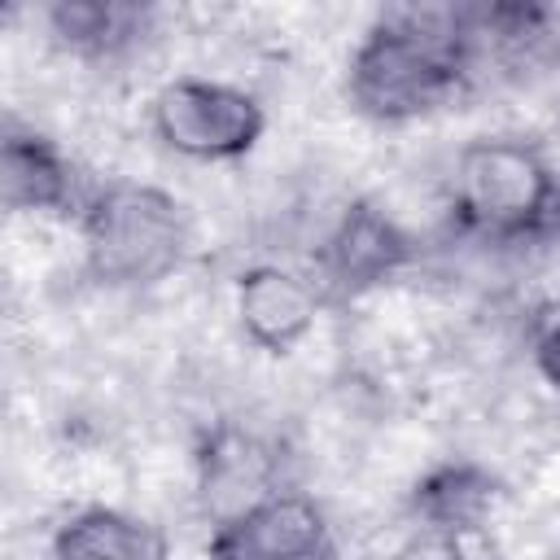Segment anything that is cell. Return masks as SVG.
I'll list each match as a JSON object with an SVG mask.
<instances>
[{"mask_svg": "<svg viewBox=\"0 0 560 560\" xmlns=\"http://www.w3.org/2000/svg\"><path fill=\"white\" fill-rule=\"evenodd\" d=\"M455 201L472 228L512 236L538 228L551 214L556 184L529 149L508 140H481L459 158Z\"/></svg>", "mask_w": 560, "mask_h": 560, "instance_id": "cell-3", "label": "cell"}, {"mask_svg": "<svg viewBox=\"0 0 560 560\" xmlns=\"http://www.w3.org/2000/svg\"><path fill=\"white\" fill-rule=\"evenodd\" d=\"M311 315H315V293L298 276L258 267L241 280V324L249 328L254 341L284 350L311 328Z\"/></svg>", "mask_w": 560, "mask_h": 560, "instance_id": "cell-6", "label": "cell"}, {"mask_svg": "<svg viewBox=\"0 0 560 560\" xmlns=\"http://www.w3.org/2000/svg\"><path fill=\"white\" fill-rule=\"evenodd\" d=\"M538 368L547 372V381L560 389V306L547 311L542 328H538Z\"/></svg>", "mask_w": 560, "mask_h": 560, "instance_id": "cell-11", "label": "cell"}, {"mask_svg": "<svg viewBox=\"0 0 560 560\" xmlns=\"http://www.w3.org/2000/svg\"><path fill=\"white\" fill-rule=\"evenodd\" d=\"M214 560H332V538L315 503L267 494L236 521L219 525Z\"/></svg>", "mask_w": 560, "mask_h": 560, "instance_id": "cell-5", "label": "cell"}, {"mask_svg": "<svg viewBox=\"0 0 560 560\" xmlns=\"http://www.w3.org/2000/svg\"><path fill=\"white\" fill-rule=\"evenodd\" d=\"M398 258H402V236L381 214H372L363 206L354 214H346V223L328 249V267L341 284H368L381 271H389Z\"/></svg>", "mask_w": 560, "mask_h": 560, "instance_id": "cell-9", "label": "cell"}, {"mask_svg": "<svg viewBox=\"0 0 560 560\" xmlns=\"http://www.w3.org/2000/svg\"><path fill=\"white\" fill-rule=\"evenodd\" d=\"M464 79L459 35L429 18L385 22L350 66V96L376 118H411L438 109Z\"/></svg>", "mask_w": 560, "mask_h": 560, "instance_id": "cell-1", "label": "cell"}, {"mask_svg": "<svg viewBox=\"0 0 560 560\" xmlns=\"http://www.w3.org/2000/svg\"><path fill=\"white\" fill-rule=\"evenodd\" d=\"M83 232H88V258L96 276L118 284L158 280L179 258V245H184L179 206L158 188H140V184L105 188L92 201Z\"/></svg>", "mask_w": 560, "mask_h": 560, "instance_id": "cell-2", "label": "cell"}, {"mask_svg": "<svg viewBox=\"0 0 560 560\" xmlns=\"http://www.w3.org/2000/svg\"><path fill=\"white\" fill-rule=\"evenodd\" d=\"M153 122L171 149L192 158H236L262 131V114L245 92L201 79H179L162 88Z\"/></svg>", "mask_w": 560, "mask_h": 560, "instance_id": "cell-4", "label": "cell"}, {"mask_svg": "<svg viewBox=\"0 0 560 560\" xmlns=\"http://www.w3.org/2000/svg\"><path fill=\"white\" fill-rule=\"evenodd\" d=\"M136 9L122 4H57L52 22L70 44H92V48H114L118 39H127Z\"/></svg>", "mask_w": 560, "mask_h": 560, "instance_id": "cell-10", "label": "cell"}, {"mask_svg": "<svg viewBox=\"0 0 560 560\" xmlns=\"http://www.w3.org/2000/svg\"><path fill=\"white\" fill-rule=\"evenodd\" d=\"M0 184L13 210H44L66 197V162L44 136L9 131L0 149Z\"/></svg>", "mask_w": 560, "mask_h": 560, "instance_id": "cell-8", "label": "cell"}, {"mask_svg": "<svg viewBox=\"0 0 560 560\" xmlns=\"http://www.w3.org/2000/svg\"><path fill=\"white\" fill-rule=\"evenodd\" d=\"M52 551L57 560H162V538L144 521L92 508L61 525Z\"/></svg>", "mask_w": 560, "mask_h": 560, "instance_id": "cell-7", "label": "cell"}]
</instances>
